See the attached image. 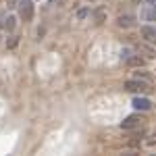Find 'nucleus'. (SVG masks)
Masks as SVG:
<instances>
[{"label": "nucleus", "mask_w": 156, "mask_h": 156, "mask_svg": "<svg viewBox=\"0 0 156 156\" xmlns=\"http://www.w3.org/2000/svg\"><path fill=\"white\" fill-rule=\"evenodd\" d=\"M140 36L144 37L146 42H152L156 37V27H152V25H144V27H140Z\"/></svg>", "instance_id": "obj_9"}, {"label": "nucleus", "mask_w": 156, "mask_h": 156, "mask_svg": "<svg viewBox=\"0 0 156 156\" xmlns=\"http://www.w3.org/2000/svg\"><path fill=\"white\" fill-rule=\"evenodd\" d=\"M142 19L144 21H150V23H154L156 21V4H152V2H148L144 9H142Z\"/></svg>", "instance_id": "obj_6"}, {"label": "nucleus", "mask_w": 156, "mask_h": 156, "mask_svg": "<svg viewBox=\"0 0 156 156\" xmlns=\"http://www.w3.org/2000/svg\"><path fill=\"white\" fill-rule=\"evenodd\" d=\"M123 87L127 90V92H131L135 96H146V94H150L152 92V83H148V81H142V79H129V81H125Z\"/></svg>", "instance_id": "obj_1"}, {"label": "nucleus", "mask_w": 156, "mask_h": 156, "mask_svg": "<svg viewBox=\"0 0 156 156\" xmlns=\"http://www.w3.org/2000/svg\"><path fill=\"white\" fill-rule=\"evenodd\" d=\"M94 19H96V23H104L106 21V9H96V12H94Z\"/></svg>", "instance_id": "obj_11"}, {"label": "nucleus", "mask_w": 156, "mask_h": 156, "mask_svg": "<svg viewBox=\"0 0 156 156\" xmlns=\"http://www.w3.org/2000/svg\"><path fill=\"white\" fill-rule=\"evenodd\" d=\"M146 2H152V4H156V0H146Z\"/></svg>", "instance_id": "obj_18"}, {"label": "nucleus", "mask_w": 156, "mask_h": 156, "mask_svg": "<svg viewBox=\"0 0 156 156\" xmlns=\"http://www.w3.org/2000/svg\"><path fill=\"white\" fill-rule=\"evenodd\" d=\"M87 15H90V11H87V9H83V11H79V12H77V19H85Z\"/></svg>", "instance_id": "obj_16"}, {"label": "nucleus", "mask_w": 156, "mask_h": 156, "mask_svg": "<svg viewBox=\"0 0 156 156\" xmlns=\"http://www.w3.org/2000/svg\"><path fill=\"white\" fill-rule=\"evenodd\" d=\"M117 25L123 27V29H131V27L137 25V19H135L133 15H119V17H117Z\"/></svg>", "instance_id": "obj_4"}, {"label": "nucleus", "mask_w": 156, "mask_h": 156, "mask_svg": "<svg viewBox=\"0 0 156 156\" xmlns=\"http://www.w3.org/2000/svg\"><path fill=\"white\" fill-rule=\"evenodd\" d=\"M156 144V135H148V140H146V146H154Z\"/></svg>", "instance_id": "obj_15"}, {"label": "nucleus", "mask_w": 156, "mask_h": 156, "mask_svg": "<svg viewBox=\"0 0 156 156\" xmlns=\"http://www.w3.org/2000/svg\"><path fill=\"white\" fill-rule=\"evenodd\" d=\"M17 42H19V37H17V36H12L11 40H9V48H15V46H17Z\"/></svg>", "instance_id": "obj_14"}, {"label": "nucleus", "mask_w": 156, "mask_h": 156, "mask_svg": "<svg viewBox=\"0 0 156 156\" xmlns=\"http://www.w3.org/2000/svg\"><path fill=\"white\" fill-rule=\"evenodd\" d=\"M19 4V0H6V9H15Z\"/></svg>", "instance_id": "obj_17"}, {"label": "nucleus", "mask_w": 156, "mask_h": 156, "mask_svg": "<svg viewBox=\"0 0 156 156\" xmlns=\"http://www.w3.org/2000/svg\"><path fill=\"white\" fill-rule=\"evenodd\" d=\"M131 54H133V50H131V48H123V50H121V60L125 62V60L129 58Z\"/></svg>", "instance_id": "obj_13"}, {"label": "nucleus", "mask_w": 156, "mask_h": 156, "mask_svg": "<svg viewBox=\"0 0 156 156\" xmlns=\"http://www.w3.org/2000/svg\"><path fill=\"white\" fill-rule=\"evenodd\" d=\"M48 2H56V0H48Z\"/></svg>", "instance_id": "obj_20"}, {"label": "nucleus", "mask_w": 156, "mask_h": 156, "mask_svg": "<svg viewBox=\"0 0 156 156\" xmlns=\"http://www.w3.org/2000/svg\"><path fill=\"white\" fill-rule=\"evenodd\" d=\"M125 65H129L131 69H137V67H144V58L140 54H131L129 58L125 60Z\"/></svg>", "instance_id": "obj_10"}, {"label": "nucleus", "mask_w": 156, "mask_h": 156, "mask_svg": "<svg viewBox=\"0 0 156 156\" xmlns=\"http://www.w3.org/2000/svg\"><path fill=\"white\" fill-rule=\"evenodd\" d=\"M133 79H142V81H148V83H154V75L150 71H146V69H142V67H137L133 71Z\"/></svg>", "instance_id": "obj_8"}, {"label": "nucleus", "mask_w": 156, "mask_h": 156, "mask_svg": "<svg viewBox=\"0 0 156 156\" xmlns=\"http://www.w3.org/2000/svg\"><path fill=\"white\" fill-rule=\"evenodd\" d=\"M135 50L142 52V54H146L148 58H156V48H152L148 42H137V44H135Z\"/></svg>", "instance_id": "obj_7"}, {"label": "nucleus", "mask_w": 156, "mask_h": 156, "mask_svg": "<svg viewBox=\"0 0 156 156\" xmlns=\"http://www.w3.org/2000/svg\"><path fill=\"white\" fill-rule=\"evenodd\" d=\"M15 25H17V19H15V17H6V21L2 23V29H4V31H12Z\"/></svg>", "instance_id": "obj_12"}, {"label": "nucleus", "mask_w": 156, "mask_h": 156, "mask_svg": "<svg viewBox=\"0 0 156 156\" xmlns=\"http://www.w3.org/2000/svg\"><path fill=\"white\" fill-rule=\"evenodd\" d=\"M19 17L23 19V23H29L34 19V2L31 0H19Z\"/></svg>", "instance_id": "obj_3"}, {"label": "nucleus", "mask_w": 156, "mask_h": 156, "mask_svg": "<svg viewBox=\"0 0 156 156\" xmlns=\"http://www.w3.org/2000/svg\"><path fill=\"white\" fill-rule=\"evenodd\" d=\"M131 104H133L135 110H152V100L146 98V96H135Z\"/></svg>", "instance_id": "obj_5"}, {"label": "nucleus", "mask_w": 156, "mask_h": 156, "mask_svg": "<svg viewBox=\"0 0 156 156\" xmlns=\"http://www.w3.org/2000/svg\"><path fill=\"white\" fill-rule=\"evenodd\" d=\"M144 125L146 119H142L140 115H131L125 121H121V129H125V131H140V129H144Z\"/></svg>", "instance_id": "obj_2"}, {"label": "nucleus", "mask_w": 156, "mask_h": 156, "mask_svg": "<svg viewBox=\"0 0 156 156\" xmlns=\"http://www.w3.org/2000/svg\"><path fill=\"white\" fill-rule=\"evenodd\" d=\"M152 42H154V46H156V37H154V40H152Z\"/></svg>", "instance_id": "obj_19"}]
</instances>
